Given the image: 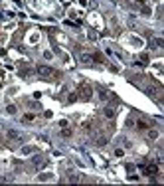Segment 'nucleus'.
<instances>
[{
    "label": "nucleus",
    "mask_w": 164,
    "mask_h": 186,
    "mask_svg": "<svg viewBox=\"0 0 164 186\" xmlns=\"http://www.w3.org/2000/svg\"><path fill=\"white\" fill-rule=\"evenodd\" d=\"M77 95H79V99H83V101H89L91 95H93V89H91L87 83H81V85H79V91H77Z\"/></svg>",
    "instance_id": "1"
},
{
    "label": "nucleus",
    "mask_w": 164,
    "mask_h": 186,
    "mask_svg": "<svg viewBox=\"0 0 164 186\" xmlns=\"http://www.w3.org/2000/svg\"><path fill=\"white\" fill-rule=\"evenodd\" d=\"M36 71H38V75H42V77H51V75H58V71H56L53 67H49V65H38V67H36Z\"/></svg>",
    "instance_id": "2"
},
{
    "label": "nucleus",
    "mask_w": 164,
    "mask_h": 186,
    "mask_svg": "<svg viewBox=\"0 0 164 186\" xmlns=\"http://www.w3.org/2000/svg\"><path fill=\"white\" fill-rule=\"evenodd\" d=\"M140 170H142L146 176H156V174H158V164H156V162H150V164H140Z\"/></svg>",
    "instance_id": "3"
},
{
    "label": "nucleus",
    "mask_w": 164,
    "mask_h": 186,
    "mask_svg": "<svg viewBox=\"0 0 164 186\" xmlns=\"http://www.w3.org/2000/svg\"><path fill=\"white\" fill-rule=\"evenodd\" d=\"M137 129L146 131V129H150V123H146L144 119H139V121H137Z\"/></svg>",
    "instance_id": "4"
},
{
    "label": "nucleus",
    "mask_w": 164,
    "mask_h": 186,
    "mask_svg": "<svg viewBox=\"0 0 164 186\" xmlns=\"http://www.w3.org/2000/svg\"><path fill=\"white\" fill-rule=\"evenodd\" d=\"M103 115H105L107 119H115V115H117V111L113 109V107H107L105 111H103Z\"/></svg>",
    "instance_id": "5"
},
{
    "label": "nucleus",
    "mask_w": 164,
    "mask_h": 186,
    "mask_svg": "<svg viewBox=\"0 0 164 186\" xmlns=\"http://www.w3.org/2000/svg\"><path fill=\"white\" fill-rule=\"evenodd\" d=\"M137 6H139V8H140V12H142V14H146V16H150V8H148L146 4H142V2H139Z\"/></svg>",
    "instance_id": "6"
},
{
    "label": "nucleus",
    "mask_w": 164,
    "mask_h": 186,
    "mask_svg": "<svg viewBox=\"0 0 164 186\" xmlns=\"http://www.w3.org/2000/svg\"><path fill=\"white\" fill-rule=\"evenodd\" d=\"M150 44H152L154 48H162V46H164V40H162V38H152V42H150Z\"/></svg>",
    "instance_id": "7"
},
{
    "label": "nucleus",
    "mask_w": 164,
    "mask_h": 186,
    "mask_svg": "<svg viewBox=\"0 0 164 186\" xmlns=\"http://www.w3.org/2000/svg\"><path fill=\"white\" fill-rule=\"evenodd\" d=\"M81 62H85V64H91V62H93V56H87V54H81Z\"/></svg>",
    "instance_id": "8"
},
{
    "label": "nucleus",
    "mask_w": 164,
    "mask_h": 186,
    "mask_svg": "<svg viewBox=\"0 0 164 186\" xmlns=\"http://www.w3.org/2000/svg\"><path fill=\"white\" fill-rule=\"evenodd\" d=\"M63 137H71V129H67V125H63V131H61Z\"/></svg>",
    "instance_id": "9"
},
{
    "label": "nucleus",
    "mask_w": 164,
    "mask_h": 186,
    "mask_svg": "<svg viewBox=\"0 0 164 186\" xmlns=\"http://www.w3.org/2000/svg\"><path fill=\"white\" fill-rule=\"evenodd\" d=\"M148 137H150V139H158V131H154V129L148 131Z\"/></svg>",
    "instance_id": "10"
},
{
    "label": "nucleus",
    "mask_w": 164,
    "mask_h": 186,
    "mask_svg": "<svg viewBox=\"0 0 164 186\" xmlns=\"http://www.w3.org/2000/svg\"><path fill=\"white\" fill-rule=\"evenodd\" d=\"M8 137H10V139H18L20 135H18L16 131H8Z\"/></svg>",
    "instance_id": "11"
},
{
    "label": "nucleus",
    "mask_w": 164,
    "mask_h": 186,
    "mask_svg": "<svg viewBox=\"0 0 164 186\" xmlns=\"http://www.w3.org/2000/svg\"><path fill=\"white\" fill-rule=\"evenodd\" d=\"M24 121H34V115L32 113H26L24 115Z\"/></svg>",
    "instance_id": "12"
},
{
    "label": "nucleus",
    "mask_w": 164,
    "mask_h": 186,
    "mask_svg": "<svg viewBox=\"0 0 164 186\" xmlns=\"http://www.w3.org/2000/svg\"><path fill=\"white\" fill-rule=\"evenodd\" d=\"M8 113L14 115V113H16V107H14V105H8Z\"/></svg>",
    "instance_id": "13"
}]
</instances>
